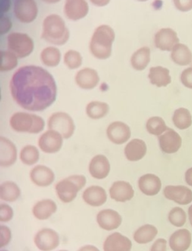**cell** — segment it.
I'll return each mask as SVG.
<instances>
[{
  "instance_id": "1",
  "label": "cell",
  "mask_w": 192,
  "mask_h": 251,
  "mask_svg": "<svg viewBox=\"0 0 192 251\" xmlns=\"http://www.w3.org/2000/svg\"><path fill=\"white\" fill-rule=\"evenodd\" d=\"M10 88L16 104L28 111H44L57 99L54 77L40 66L31 65L18 69L12 76Z\"/></svg>"
},
{
  "instance_id": "2",
  "label": "cell",
  "mask_w": 192,
  "mask_h": 251,
  "mask_svg": "<svg viewBox=\"0 0 192 251\" xmlns=\"http://www.w3.org/2000/svg\"><path fill=\"white\" fill-rule=\"evenodd\" d=\"M116 34L111 26L101 25L94 29L89 43L91 54L98 60H107L112 54Z\"/></svg>"
},
{
  "instance_id": "3",
  "label": "cell",
  "mask_w": 192,
  "mask_h": 251,
  "mask_svg": "<svg viewBox=\"0 0 192 251\" xmlns=\"http://www.w3.org/2000/svg\"><path fill=\"white\" fill-rule=\"evenodd\" d=\"M70 38V32L66 22L59 15L53 13L44 18L41 38L55 46L66 44Z\"/></svg>"
},
{
  "instance_id": "4",
  "label": "cell",
  "mask_w": 192,
  "mask_h": 251,
  "mask_svg": "<svg viewBox=\"0 0 192 251\" xmlns=\"http://www.w3.org/2000/svg\"><path fill=\"white\" fill-rule=\"evenodd\" d=\"M10 126L16 132L38 134L44 129L45 122L37 115L18 112L10 118Z\"/></svg>"
},
{
  "instance_id": "5",
  "label": "cell",
  "mask_w": 192,
  "mask_h": 251,
  "mask_svg": "<svg viewBox=\"0 0 192 251\" xmlns=\"http://www.w3.org/2000/svg\"><path fill=\"white\" fill-rule=\"evenodd\" d=\"M86 181V178L83 175H72L63 178L55 185L57 198L63 203H71L85 187Z\"/></svg>"
},
{
  "instance_id": "6",
  "label": "cell",
  "mask_w": 192,
  "mask_h": 251,
  "mask_svg": "<svg viewBox=\"0 0 192 251\" xmlns=\"http://www.w3.org/2000/svg\"><path fill=\"white\" fill-rule=\"evenodd\" d=\"M7 49L18 58H25L32 54L35 48L33 40L27 34L20 32H10L7 37Z\"/></svg>"
},
{
  "instance_id": "7",
  "label": "cell",
  "mask_w": 192,
  "mask_h": 251,
  "mask_svg": "<svg viewBox=\"0 0 192 251\" xmlns=\"http://www.w3.org/2000/svg\"><path fill=\"white\" fill-rule=\"evenodd\" d=\"M48 128L62 134L63 138L69 139L75 131V124L73 119L64 112L53 113L48 119Z\"/></svg>"
},
{
  "instance_id": "8",
  "label": "cell",
  "mask_w": 192,
  "mask_h": 251,
  "mask_svg": "<svg viewBox=\"0 0 192 251\" xmlns=\"http://www.w3.org/2000/svg\"><path fill=\"white\" fill-rule=\"evenodd\" d=\"M13 13L22 23H32L38 16V4L35 0H14Z\"/></svg>"
},
{
  "instance_id": "9",
  "label": "cell",
  "mask_w": 192,
  "mask_h": 251,
  "mask_svg": "<svg viewBox=\"0 0 192 251\" xmlns=\"http://www.w3.org/2000/svg\"><path fill=\"white\" fill-rule=\"evenodd\" d=\"M34 243L37 249L41 251H52L58 247L60 237L55 230L42 228L35 234Z\"/></svg>"
},
{
  "instance_id": "10",
  "label": "cell",
  "mask_w": 192,
  "mask_h": 251,
  "mask_svg": "<svg viewBox=\"0 0 192 251\" xmlns=\"http://www.w3.org/2000/svg\"><path fill=\"white\" fill-rule=\"evenodd\" d=\"M179 41L176 31L170 27L162 28L155 34V46L161 51H172Z\"/></svg>"
},
{
  "instance_id": "11",
  "label": "cell",
  "mask_w": 192,
  "mask_h": 251,
  "mask_svg": "<svg viewBox=\"0 0 192 251\" xmlns=\"http://www.w3.org/2000/svg\"><path fill=\"white\" fill-rule=\"evenodd\" d=\"M63 137L61 134L49 129L41 134L38 139L40 149L46 153H55L61 149L63 144Z\"/></svg>"
},
{
  "instance_id": "12",
  "label": "cell",
  "mask_w": 192,
  "mask_h": 251,
  "mask_svg": "<svg viewBox=\"0 0 192 251\" xmlns=\"http://www.w3.org/2000/svg\"><path fill=\"white\" fill-rule=\"evenodd\" d=\"M63 12L68 19L77 22L86 17L89 4L87 0H65Z\"/></svg>"
},
{
  "instance_id": "13",
  "label": "cell",
  "mask_w": 192,
  "mask_h": 251,
  "mask_svg": "<svg viewBox=\"0 0 192 251\" xmlns=\"http://www.w3.org/2000/svg\"><path fill=\"white\" fill-rule=\"evenodd\" d=\"M108 138L115 145L127 143L131 137L129 126L122 122H114L109 125L106 130Z\"/></svg>"
},
{
  "instance_id": "14",
  "label": "cell",
  "mask_w": 192,
  "mask_h": 251,
  "mask_svg": "<svg viewBox=\"0 0 192 251\" xmlns=\"http://www.w3.org/2000/svg\"><path fill=\"white\" fill-rule=\"evenodd\" d=\"M97 223L102 229L113 231L122 225V218L119 212L113 209H103L97 215Z\"/></svg>"
},
{
  "instance_id": "15",
  "label": "cell",
  "mask_w": 192,
  "mask_h": 251,
  "mask_svg": "<svg viewBox=\"0 0 192 251\" xmlns=\"http://www.w3.org/2000/svg\"><path fill=\"white\" fill-rule=\"evenodd\" d=\"M159 146L165 153H174L178 151L182 145V139L178 132L168 128L165 133L159 137Z\"/></svg>"
},
{
  "instance_id": "16",
  "label": "cell",
  "mask_w": 192,
  "mask_h": 251,
  "mask_svg": "<svg viewBox=\"0 0 192 251\" xmlns=\"http://www.w3.org/2000/svg\"><path fill=\"white\" fill-rule=\"evenodd\" d=\"M75 83L80 88L85 91L94 89L100 82V76L95 69L84 68L75 75Z\"/></svg>"
},
{
  "instance_id": "17",
  "label": "cell",
  "mask_w": 192,
  "mask_h": 251,
  "mask_svg": "<svg viewBox=\"0 0 192 251\" xmlns=\"http://www.w3.org/2000/svg\"><path fill=\"white\" fill-rule=\"evenodd\" d=\"M29 178L35 185L47 187L54 182L55 176L51 168L45 165H39L31 170Z\"/></svg>"
},
{
  "instance_id": "18",
  "label": "cell",
  "mask_w": 192,
  "mask_h": 251,
  "mask_svg": "<svg viewBox=\"0 0 192 251\" xmlns=\"http://www.w3.org/2000/svg\"><path fill=\"white\" fill-rule=\"evenodd\" d=\"M164 195L168 200L180 205L190 204L192 201V191L185 186H166Z\"/></svg>"
},
{
  "instance_id": "19",
  "label": "cell",
  "mask_w": 192,
  "mask_h": 251,
  "mask_svg": "<svg viewBox=\"0 0 192 251\" xmlns=\"http://www.w3.org/2000/svg\"><path fill=\"white\" fill-rule=\"evenodd\" d=\"M17 160V149L14 143L7 137H0V165L9 168Z\"/></svg>"
},
{
  "instance_id": "20",
  "label": "cell",
  "mask_w": 192,
  "mask_h": 251,
  "mask_svg": "<svg viewBox=\"0 0 192 251\" xmlns=\"http://www.w3.org/2000/svg\"><path fill=\"white\" fill-rule=\"evenodd\" d=\"M88 171L93 178L104 179L110 172V163L109 159L103 154L96 155L90 161Z\"/></svg>"
},
{
  "instance_id": "21",
  "label": "cell",
  "mask_w": 192,
  "mask_h": 251,
  "mask_svg": "<svg viewBox=\"0 0 192 251\" xmlns=\"http://www.w3.org/2000/svg\"><path fill=\"white\" fill-rule=\"evenodd\" d=\"M134 194L135 193L132 185L125 181H115L109 189L110 199L120 203L131 201L134 197Z\"/></svg>"
},
{
  "instance_id": "22",
  "label": "cell",
  "mask_w": 192,
  "mask_h": 251,
  "mask_svg": "<svg viewBox=\"0 0 192 251\" xmlns=\"http://www.w3.org/2000/svg\"><path fill=\"white\" fill-rule=\"evenodd\" d=\"M104 251H131L133 244L128 237L119 232L108 236L103 243Z\"/></svg>"
},
{
  "instance_id": "23",
  "label": "cell",
  "mask_w": 192,
  "mask_h": 251,
  "mask_svg": "<svg viewBox=\"0 0 192 251\" xmlns=\"http://www.w3.org/2000/svg\"><path fill=\"white\" fill-rule=\"evenodd\" d=\"M82 199L86 204L94 207H99L106 203L108 196L106 190L103 187L94 185L84 190Z\"/></svg>"
},
{
  "instance_id": "24",
  "label": "cell",
  "mask_w": 192,
  "mask_h": 251,
  "mask_svg": "<svg viewBox=\"0 0 192 251\" xmlns=\"http://www.w3.org/2000/svg\"><path fill=\"white\" fill-rule=\"evenodd\" d=\"M138 188L143 194L148 196H156L162 189V181L156 175L147 174L140 177Z\"/></svg>"
},
{
  "instance_id": "25",
  "label": "cell",
  "mask_w": 192,
  "mask_h": 251,
  "mask_svg": "<svg viewBox=\"0 0 192 251\" xmlns=\"http://www.w3.org/2000/svg\"><path fill=\"white\" fill-rule=\"evenodd\" d=\"M147 148L145 142L140 139H134L125 148V157L131 162L141 160L147 153Z\"/></svg>"
},
{
  "instance_id": "26",
  "label": "cell",
  "mask_w": 192,
  "mask_h": 251,
  "mask_svg": "<svg viewBox=\"0 0 192 251\" xmlns=\"http://www.w3.org/2000/svg\"><path fill=\"white\" fill-rule=\"evenodd\" d=\"M57 209V204L54 201L51 199H43L34 205L32 212L36 219L45 221L54 215Z\"/></svg>"
},
{
  "instance_id": "27",
  "label": "cell",
  "mask_w": 192,
  "mask_h": 251,
  "mask_svg": "<svg viewBox=\"0 0 192 251\" xmlns=\"http://www.w3.org/2000/svg\"><path fill=\"white\" fill-rule=\"evenodd\" d=\"M192 243V234L187 229H180L169 238V246L173 251H187Z\"/></svg>"
},
{
  "instance_id": "28",
  "label": "cell",
  "mask_w": 192,
  "mask_h": 251,
  "mask_svg": "<svg viewBox=\"0 0 192 251\" xmlns=\"http://www.w3.org/2000/svg\"><path fill=\"white\" fill-rule=\"evenodd\" d=\"M148 78L152 85L159 88L166 87L172 82L169 69L162 66L150 68Z\"/></svg>"
},
{
  "instance_id": "29",
  "label": "cell",
  "mask_w": 192,
  "mask_h": 251,
  "mask_svg": "<svg viewBox=\"0 0 192 251\" xmlns=\"http://www.w3.org/2000/svg\"><path fill=\"white\" fill-rule=\"evenodd\" d=\"M151 60V51L147 47H143L137 50L131 56V63L133 69L143 71L147 67Z\"/></svg>"
},
{
  "instance_id": "30",
  "label": "cell",
  "mask_w": 192,
  "mask_h": 251,
  "mask_svg": "<svg viewBox=\"0 0 192 251\" xmlns=\"http://www.w3.org/2000/svg\"><path fill=\"white\" fill-rule=\"evenodd\" d=\"M171 59L178 66H186L192 62V53L184 44H178L171 51Z\"/></svg>"
},
{
  "instance_id": "31",
  "label": "cell",
  "mask_w": 192,
  "mask_h": 251,
  "mask_svg": "<svg viewBox=\"0 0 192 251\" xmlns=\"http://www.w3.org/2000/svg\"><path fill=\"white\" fill-rule=\"evenodd\" d=\"M110 106L106 102L93 101L88 103L85 107V113L92 120H100L109 114Z\"/></svg>"
},
{
  "instance_id": "32",
  "label": "cell",
  "mask_w": 192,
  "mask_h": 251,
  "mask_svg": "<svg viewBox=\"0 0 192 251\" xmlns=\"http://www.w3.org/2000/svg\"><path fill=\"white\" fill-rule=\"evenodd\" d=\"M40 58L47 67H57L61 60V52L57 47H47L41 51Z\"/></svg>"
},
{
  "instance_id": "33",
  "label": "cell",
  "mask_w": 192,
  "mask_h": 251,
  "mask_svg": "<svg viewBox=\"0 0 192 251\" xmlns=\"http://www.w3.org/2000/svg\"><path fill=\"white\" fill-rule=\"evenodd\" d=\"M21 196V190L19 186L11 181H4L0 186V198L4 201L15 202Z\"/></svg>"
},
{
  "instance_id": "34",
  "label": "cell",
  "mask_w": 192,
  "mask_h": 251,
  "mask_svg": "<svg viewBox=\"0 0 192 251\" xmlns=\"http://www.w3.org/2000/svg\"><path fill=\"white\" fill-rule=\"evenodd\" d=\"M158 234V229L154 226L147 224L138 228L134 234V240L138 244H147L153 241Z\"/></svg>"
},
{
  "instance_id": "35",
  "label": "cell",
  "mask_w": 192,
  "mask_h": 251,
  "mask_svg": "<svg viewBox=\"0 0 192 251\" xmlns=\"http://www.w3.org/2000/svg\"><path fill=\"white\" fill-rule=\"evenodd\" d=\"M172 122L174 125L179 129L184 130L190 128L192 125V117L190 110L183 107L175 110L172 116Z\"/></svg>"
},
{
  "instance_id": "36",
  "label": "cell",
  "mask_w": 192,
  "mask_h": 251,
  "mask_svg": "<svg viewBox=\"0 0 192 251\" xmlns=\"http://www.w3.org/2000/svg\"><path fill=\"white\" fill-rule=\"evenodd\" d=\"M40 153L38 149L32 145H27L22 148L20 152V159L22 163L28 166L35 165L39 160Z\"/></svg>"
},
{
  "instance_id": "37",
  "label": "cell",
  "mask_w": 192,
  "mask_h": 251,
  "mask_svg": "<svg viewBox=\"0 0 192 251\" xmlns=\"http://www.w3.org/2000/svg\"><path fill=\"white\" fill-rule=\"evenodd\" d=\"M18 57L10 50H1L0 52V70L7 72L16 69L18 66Z\"/></svg>"
},
{
  "instance_id": "38",
  "label": "cell",
  "mask_w": 192,
  "mask_h": 251,
  "mask_svg": "<svg viewBox=\"0 0 192 251\" xmlns=\"http://www.w3.org/2000/svg\"><path fill=\"white\" fill-rule=\"evenodd\" d=\"M146 128L150 134L159 137L166 131L168 127L166 126V123L162 118L155 116L147 120Z\"/></svg>"
},
{
  "instance_id": "39",
  "label": "cell",
  "mask_w": 192,
  "mask_h": 251,
  "mask_svg": "<svg viewBox=\"0 0 192 251\" xmlns=\"http://www.w3.org/2000/svg\"><path fill=\"white\" fill-rule=\"evenodd\" d=\"M82 56L76 50H68L63 57V63L70 70L79 69L82 64Z\"/></svg>"
},
{
  "instance_id": "40",
  "label": "cell",
  "mask_w": 192,
  "mask_h": 251,
  "mask_svg": "<svg viewBox=\"0 0 192 251\" xmlns=\"http://www.w3.org/2000/svg\"><path fill=\"white\" fill-rule=\"evenodd\" d=\"M169 223L176 227H182L187 221V215L185 211L180 207H175L169 212Z\"/></svg>"
},
{
  "instance_id": "41",
  "label": "cell",
  "mask_w": 192,
  "mask_h": 251,
  "mask_svg": "<svg viewBox=\"0 0 192 251\" xmlns=\"http://www.w3.org/2000/svg\"><path fill=\"white\" fill-rule=\"evenodd\" d=\"M13 209L11 206L6 203L0 205V221L1 223H7L13 218Z\"/></svg>"
},
{
  "instance_id": "42",
  "label": "cell",
  "mask_w": 192,
  "mask_h": 251,
  "mask_svg": "<svg viewBox=\"0 0 192 251\" xmlns=\"http://www.w3.org/2000/svg\"><path fill=\"white\" fill-rule=\"evenodd\" d=\"M12 232L7 226H1L0 227V248L7 246L11 241Z\"/></svg>"
},
{
  "instance_id": "43",
  "label": "cell",
  "mask_w": 192,
  "mask_h": 251,
  "mask_svg": "<svg viewBox=\"0 0 192 251\" xmlns=\"http://www.w3.org/2000/svg\"><path fill=\"white\" fill-rule=\"evenodd\" d=\"M172 2L178 11L187 13L192 10V0H172Z\"/></svg>"
},
{
  "instance_id": "44",
  "label": "cell",
  "mask_w": 192,
  "mask_h": 251,
  "mask_svg": "<svg viewBox=\"0 0 192 251\" xmlns=\"http://www.w3.org/2000/svg\"><path fill=\"white\" fill-rule=\"evenodd\" d=\"M181 80L184 86L192 89V67L188 68L182 72Z\"/></svg>"
},
{
  "instance_id": "45",
  "label": "cell",
  "mask_w": 192,
  "mask_h": 251,
  "mask_svg": "<svg viewBox=\"0 0 192 251\" xmlns=\"http://www.w3.org/2000/svg\"><path fill=\"white\" fill-rule=\"evenodd\" d=\"M12 27V22L7 16L1 15L0 17V33L1 35L7 33Z\"/></svg>"
},
{
  "instance_id": "46",
  "label": "cell",
  "mask_w": 192,
  "mask_h": 251,
  "mask_svg": "<svg viewBox=\"0 0 192 251\" xmlns=\"http://www.w3.org/2000/svg\"><path fill=\"white\" fill-rule=\"evenodd\" d=\"M167 242L165 239H159L152 246L150 251H166Z\"/></svg>"
},
{
  "instance_id": "47",
  "label": "cell",
  "mask_w": 192,
  "mask_h": 251,
  "mask_svg": "<svg viewBox=\"0 0 192 251\" xmlns=\"http://www.w3.org/2000/svg\"><path fill=\"white\" fill-rule=\"evenodd\" d=\"M89 1L96 7H103L107 6L111 0H89Z\"/></svg>"
},
{
  "instance_id": "48",
  "label": "cell",
  "mask_w": 192,
  "mask_h": 251,
  "mask_svg": "<svg viewBox=\"0 0 192 251\" xmlns=\"http://www.w3.org/2000/svg\"><path fill=\"white\" fill-rule=\"evenodd\" d=\"M10 7V0H1V13H7Z\"/></svg>"
},
{
  "instance_id": "49",
  "label": "cell",
  "mask_w": 192,
  "mask_h": 251,
  "mask_svg": "<svg viewBox=\"0 0 192 251\" xmlns=\"http://www.w3.org/2000/svg\"><path fill=\"white\" fill-rule=\"evenodd\" d=\"M185 180L187 184L192 187V168L187 170L185 174Z\"/></svg>"
},
{
  "instance_id": "50",
  "label": "cell",
  "mask_w": 192,
  "mask_h": 251,
  "mask_svg": "<svg viewBox=\"0 0 192 251\" xmlns=\"http://www.w3.org/2000/svg\"><path fill=\"white\" fill-rule=\"evenodd\" d=\"M78 251H100L96 246L91 245L82 246Z\"/></svg>"
},
{
  "instance_id": "51",
  "label": "cell",
  "mask_w": 192,
  "mask_h": 251,
  "mask_svg": "<svg viewBox=\"0 0 192 251\" xmlns=\"http://www.w3.org/2000/svg\"><path fill=\"white\" fill-rule=\"evenodd\" d=\"M41 1L47 3V4H56V3L59 2L61 0H41Z\"/></svg>"
},
{
  "instance_id": "52",
  "label": "cell",
  "mask_w": 192,
  "mask_h": 251,
  "mask_svg": "<svg viewBox=\"0 0 192 251\" xmlns=\"http://www.w3.org/2000/svg\"><path fill=\"white\" fill-rule=\"evenodd\" d=\"M189 217H190V224H191L192 226V205L189 209Z\"/></svg>"
},
{
  "instance_id": "53",
  "label": "cell",
  "mask_w": 192,
  "mask_h": 251,
  "mask_svg": "<svg viewBox=\"0 0 192 251\" xmlns=\"http://www.w3.org/2000/svg\"><path fill=\"white\" fill-rule=\"evenodd\" d=\"M137 1H140V2H145V1H149V0H137Z\"/></svg>"
},
{
  "instance_id": "54",
  "label": "cell",
  "mask_w": 192,
  "mask_h": 251,
  "mask_svg": "<svg viewBox=\"0 0 192 251\" xmlns=\"http://www.w3.org/2000/svg\"><path fill=\"white\" fill-rule=\"evenodd\" d=\"M67 251V250H60V251Z\"/></svg>"
},
{
  "instance_id": "55",
  "label": "cell",
  "mask_w": 192,
  "mask_h": 251,
  "mask_svg": "<svg viewBox=\"0 0 192 251\" xmlns=\"http://www.w3.org/2000/svg\"><path fill=\"white\" fill-rule=\"evenodd\" d=\"M1 251H4V250H1Z\"/></svg>"
}]
</instances>
